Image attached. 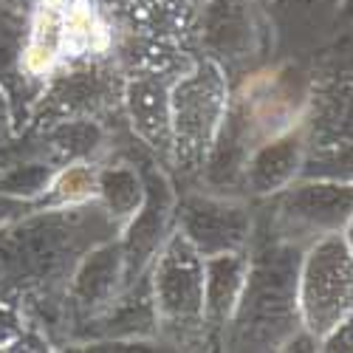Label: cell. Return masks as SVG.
Masks as SVG:
<instances>
[{
  "mask_svg": "<svg viewBox=\"0 0 353 353\" xmlns=\"http://www.w3.org/2000/svg\"><path fill=\"white\" fill-rule=\"evenodd\" d=\"M300 322L322 339L353 311V252L339 234L314 241L300 263Z\"/></svg>",
  "mask_w": 353,
  "mask_h": 353,
  "instance_id": "cell-3",
  "label": "cell"
},
{
  "mask_svg": "<svg viewBox=\"0 0 353 353\" xmlns=\"http://www.w3.org/2000/svg\"><path fill=\"white\" fill-rule=\"evenodd\" d=\"M347 246H350V252H353V215H350V221H347Z\"/></svg>",
  "mask_w": 353,
  "mask_h": 353,
  "instance_id": "cell-20",
  "label": "cell"
},
{
  "mask_svg": "<svg viewBox=\"0 0 353 353\" xmlns=\"http://www.w3.org/2000/svg\"><path fill=\"white\" fill-rule=\"evenodd\" d=\"M311 133L316 150L353 144V82H339L316 99Z\"/></svg>",
  "mask_w": 353,
  "mask_h": 353,
  "instance_id": "cell-13",
  "label": "cell"
},
{
  "mask_svg": "<svg viewBox=\"0 0 353 353\" xmlns=\"http://www.w3.org/2000/svg\"><path fill=\"white\" fill-rule=\"evenodd\" d=\"M300 172L305 175V179H316V181L353 184V144L316 150L308 161H303V170Z\"/></svg>",
  "mask_w": 353,
  "mask_h": 353,
  "instance_id": "cell-15",
  "label": "cell"
},
{
  "mask_svg": "<svg viewBox=\"0 0 353 353\" xmlns=\"http://www.w3.org/2000/svg\"><path fill=\"white\" fill-rule=\"evenodd\" d=\"M249 260L241 252H223L203 257V322L223 328L246 283Z\"/></svg>",
  "mask_w": 353,
  "mask_h": 353,
  "instance_id": "cell-10",
  "label": "cell"
},
{
  "mask_svg": "<svg viewBox=\"0 0 353 353\" xmlns=\"http://www.w3.org/2000/svg\"><path fill=\"white\" fill-rule=\"evenodd\" d=\"M23 210V201H17V198H3L0 195V223H3L6 218H12V215H17Z\"/></svg>",
  "mask_w": 353,
  "mask_h": 353,
  "instance_id": "cell-19",
  "label": "cell"
},
{
  "mask_svg": "<svg viewBox=\"0 0 353 353\" xmlns=\"http://www.w3.org/2000/svg\"><path fill=\"white\" fill-rule=\"evenodd\" d=\"M322 347L325 350H345V353L353 350V311L339 322L334 331H328L325 336H322Z\"/></svg>",
  "mask_w": 353,
  "mask_h": 353,
  "instance_id": "cell-16",
  "label": "cell"
},
{
  "mask_svg": "<svg viewBox=\"0 0 353 353\" xmlns=\"http://www.w3.org/2000/svg\"><path fill=\"white\" fill-rule=\"evenodd\" d=\"M20 334V316L9 303H0V345H9Z\"/></svg>",
  "mask_w": 353,
  "mask_h": 353,
  "instance_id": "cell-17",
  "label": "cell"
},
{
  "mask_svg": "<svg viewBox=\"0 0 353 353\" xmlns=\"http://www.w3.org/2000/svg\"><path fill=\"white\" fill-rule=\"evenodd\" d=\"M153 297L159 322L175 334H195L203 322V257L181 232L170 234L156 254Z\"/></svg>",
  "mask_w": 353,
  "mask_h": 353,
  "instance_id": "cell-4",
  "label": "cell"
},
{
  "mask_svg": "<svg viewBox=\"0 0 353 353\" xmlns=\"http://www.w3.org/2000/svg\"><path fill=\"white\" fill-rule=\"evenodd\" d=\"M226 77L215 63L195 65L172 85V156L184 170L192 172L207 161L226 119Z\"/></svg>",
  "mask_w": 353,
  "mask_h": 353,
  "instance_id": "cell-2",
  "label": "cell"
},
{
  "mask_svg": "<svg viewBox=\"0 0 353 353\" xmlns=\"http://www.w3.org/2000/svg\"><path fill=\"white\" fill-rule=\"evenodd\" d=\"M172 212V195L170 184L161 172L147 170V184H144V201L136 210L128 238L122 243V257H125V285L144 274L147 263L156 260L159 249L164 246V232H167V218Z\"/></svg>",
  "mask_w": 353,
  "mask_h": 353,
  "instance_id": "cell-7",
  "label": "cell"
},
{
  "mask_svg": "<svg viewBox=\"0 0 353 353\" xmlns=\"http://www.w3.org/2000/svg\"><path fill=\"white\" fill-rule=\"evenodd\" d=\"M303 150H305L303 136H283L269 141L266 147H260L252 156V161H246V172H243L252 192L266 195L288 184L303 167Z\"/></svg>",
  "mask_w": 353,
  "mask_h": 353,
  "instance_id": "cell-12",
  "label": "cell"
},
{
  "mask_svg": "<svg viewBox=\"0 0 353 353\" xmlns=\"http://www.w3.org/2000/svg\"><path fill=\"white\" fill-rule=\"evenodd\" d=\"M125 285V257L122 246L105 243L85 252V257L71 272L68 300L82 314H99Z\"/></svg>",
  "mask_w": 353,
  "mask_h": 353,
  "instance_id": "cell-9",
  "label": "cell"
},
{
  "mask_svg": "<svg viewBox=\"0 0 353 353\" xmlns=\"http://www.w3.org/2000/svg\"><path fill=\"white\" fill-rule=\"evenodd\" d=\"M110 97V85L99 71H79L63 77L43 99V113H48L51 125L65 119H85L88 113L102 108Z\"/></svg>",
  "mask_w": 353,
  "mask_h": 353,
  "instance_id": "cell-11",
  "label": "cell"
},
{
  "mask_svg": "<svg viewBox=\"0 0 353 353\" xmlns=\"http://www.w3.org/2000/svg\"><path fill=\"white\" fill-rule=\"evenodd\" d=\"M249 210L221 198H187L179 210V232L198 249L201 257L241 252L249 241Z\"/></svg>",
  "mask_w": 353,
  "mask_h": 353,
  "instance_id": "cell-6",
  "label": "cell"
},
{
  "mask_svg": "<svg viewBox=\"0 0 353 353\" xmlns=\"http://www.w3.org/2000/svg\"><path fill=\"white\" fill-rule=\"evenodd\" d=\"M97 190L102 195L105 212L113 221L133 218L136 210L141 207V201H144V184L139 179V172L133 167H128V164L102 170L97 175Z\"/></svg>",
  "mask_w": 353,
  "mask_h": 353,
  "instance_id": "cell-14",
  "label": "cell"
},
{
  "mask_svg": "<svg viewBox=\"0 0 353 353\" xmlns=\"http://www.w3.org/2000/svg\"><path fill=\"white\" fill-rule=\"evenodd\" d=\"M167 74L144 71L133 77L125 88V105L130 125L141 141L153 150L172 156V108H170V85Z\"/></svg>",
  "mask_w": 353,
  "mask_h": 353,
  "instance_id": "cell-8",
  "label": "cell"
},
{
  "mask_svg": "<svg viewBox=\"0 0 353 353\" xmlns=\"http://www.w3.org/2000/svg\"><path fill=\"white\" fill-rule=\"evenodd\" d=\"M300 246L288 241H269L246 269L241 300L229 316V347L234 350H266L285 345L297 334L300 305Z\"/></svg>",
  "mask_w": 353,
  "mask_h": 353,
  "instance_id": "cell-1",
  "label": "cell"
},
{
  "mask_svg": "<svg viewBox=\"0 0 353 353\" xmlns=\"http://www.w3.org/2000/svg\"><path fill=\"white\" fill-rule=\"evenodd\" d=\"M353 215V184L316 181L288 190L272 218L280 241L300 243L303 238L319 241L347 226Z\"/></svg>",
  "mask_w": 353,
  "mask_h": 353,
  "instance_id": "cell-5",
  "label": "cell"
},
{
  "mask_svg": "<svg viewBox=\"0 0 353 353\" xmlns=\"http://www.w3.org/2000/svg\"><path fill=\"white\" fill-rule=\"evenodd\" d=\"M9 139H12V108L3 88H0V144H6Z\"/></svg>",
  "mask_w": 353,
  "mask_h": 353,
  "instance_id": "cell-18",
  "label": "cell"
}]
</instances>
